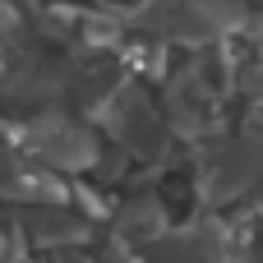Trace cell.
<instances>
[{
  "label": "cell",
  "instance_id": "obj_1",
  "mask_svg": "<svg viewBox=\"0 0 263 263\" xmlns=\"http://www.w3.org/2000/svg\"><path fill=\"white\" fill-rule=\"evenodd\" d=\"M23 153L28 157H37L46 171H88V166H97V139L79 125V120H69V116H60V111H37L28 125H23Z\"/></svg>",
  "mask_w": 263,
  "mask_h": 263
},
{
  "label": "cell",
  "instance_id": "obj_2",
  "mask_svg": "<svg viewBox=\"0 0 263 263\" xmlns=\"http://www.w3.org/2000/svg\"><path fill=\"white\" fill-rule=\"evenodd\" d=\"M102 120H106V129L116 134V143H120L129 157L157 162V157H166V148H171V134H166V125H162L153 97H148L143 88H134V83H125V88L111 97V106L102 111Z\"/></svg>",
  "mask_w": 263,
  "mask_h": 263
},
{
  "label": "cell",
  "instance_id": "obj_3",
  "mask_svg": "<svg viewBox=\"0 0 263 263\" xmlns=\"http://www.w3.org/2000/svg\"><path fill=\"white\" fill-rule=\"evenodd\" d=\"M254 176H259V143H254V134L227 139V143H217L213 153H203V162H199V190H203V199H213V203L240 199V194L254 185Z\"/></svg>",
  "mask_w": 263,
  "mask_h": 263
},
{
  "label": "cell",
  "instance_id": "obj_4",
  "mask_svg": "<svg viewBox=\"0 0 263 263\" xmlns=\"http://www.w3.org/2000/svg\"><path fill=\"white\" fill-rule=\"evenodd\" d=\"M74 79V65L65 60H46V55H18L9 65V79H5V97L18 102V106H51Z\"/></svg>",
  "mask_w": 263,
  "mask_h": 263
},
{
  "label": "cell",
  "instance_id": "obj_5",
  "mask_svg": "<svg viewBox=\"0 0 263 263\" xmlns=\"http://www.w3.org/2000/svg\"><path fill=\"white\" fill-rule=\"evenodd\" d=\"M148 263H231V227L222 231L217 222H203L190 231H162Z\"/></svg>",
  "mask_w": 263,
  "mask_h": 263
},
{
  "label": "cell",
  "instance_id": "obj_6",
  "mask_svg": "<svg viewBox=\"0 0 263 263\" xmlns=\"http://www.w3.org/2000/svg\"><path fill=\"white\" fill-rule=\"evenodd\" d=\"M18 231H23V240H32L42 250H65V245H79V240L92 236L88 217L83 213H65V203H23Z\"/></svg>",
  "mask_w": 263,
  "mask_h": 263
},
{
  "label": "cell",
  "instance_id": "obj_7",
  "mask_svg": "<svg viewBox=\"0 0 263 263\" xmlns=\"http://www.w3.org/2000/svg\"><path fill=\"white\" fill-rule=\"evenodd\" d=\"M0 194L9 203H65L69 199V190L51 171H28V166H14V162L0 166Z\"/></svg>",
  "mask_w": 263,
  "mask_h": 263
},
{
  "label": "cell",
  "instance_id": "obj_8",
  "mask_svg": "<svg viewBox=\"0 0 263 263\" xmlns=\"http://www.w3.org/2000/svg\"><path fill=\"white\" fill-rule=\"evenodd\" d=\"M120 88H125V74H120L116 65H88V69H74V79H69L74 106H79L83 116H102Z\"/></svg>",
  "mask_w": 263,
  "mask_h": 263
},
{
  "label": "cell",
  "instance_id": "obj_9",
  "mask_svg": "<svg viewBox=\"0 0 263 263\" xmlns=\"http://www.w3.org/2000/svg\"><path fill=\"white\" fill-rule=\"evenodd\" d=\"M116 231H120V240L153 245V240L166 231V208H162L153 194H139V199H129V203L116 213Z\"/></svg>",
  "mask_w": 263,
  "mask_h": 263
},
{
  "label": "cell",
  "instance_id": "obj_10",
  "mask_svg": "<svg viewBox=\"0 0 263 263\" xmlns=\"http://www.w3.org/2000/svg\"><path fill=\"white\" fill-rule=\"evenodd\" d=\"M92 263H139V259H134L129 240H106V245L92 254Z\"/></svg>",
  "mask_w": 263,
  "mask_h": 263
},
{
  "label": "cell",
  "instance_id": "obj_11",
  "mask_svg": "<svg viewBox=\"0 0 263 263\" xmlns=\"http://www.w3.org/2000/svg\"><path fill=\"white\" fill-rule=\"evenodd\" d=\"M69 194H74V203H83V213H88V217H102V213H106V208H102V199H97L88 185H74Z\"/></svg>",
  "mask_w": 263,
  "mask_h": 263
},
{
  "label": "cell",
  "instance_id": "obj_12",
  "mask_svg": "<svg viewBox=\"0 0 263 263\" xmlns=\"http://www.w3.org/2000/svg\"><path fill=\"white\" fill-rule=\"evenodd\" d=\"M5 37H14V9L9 5H0V42Z\"/></svg>",
  "mask_w": 263,
  "mask_h": 263
}]
</instances>
